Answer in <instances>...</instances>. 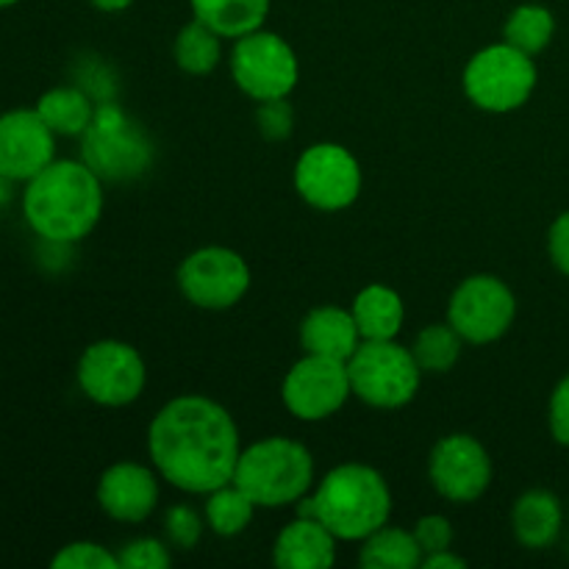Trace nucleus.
<instances>
[{"instance_id": "f03ea898", "label": "nucleus", "mask_w": 569, "mask_h": 569, "mask_svg": "<svg viewBox=\"0 0 569 569\" xmlns=\"http://www.w3.org/2000/svg\"><path fill=\"white\" fill-rule=\"evenodd\" d=\"M22 217L39 239L78 244L103 217V181L81 159H53L22 189Z\"/></svg>"}, {"instance_id": "6e6552de", "label": "nucleus", "mask_w": 569, "mask_h": 569, "mask_svg": "<svg viewBox=\"0 0 569 569\" xmlns=\"http://www.w3.org/2000/svg\"><path fill=\"white\" fill-rule=\"evenodd\" d=\"M231 78L250 100L289 98L300 81V61L292 44L276 31L248 33V37L233 39L231 50Z\"/></svg>"}, {"instance_id": "f8f14e48", "label": "nucleus", "mask_w": 569, "mask_h": 569, "mask_svg": "<svg viewBox=\"0 0 569 569\" xmlns=\"http://www.w3.org/2000/svg\"><path fill=\"white\" fill-rule=\"evenodd\" d=\"M176 281L192 306L206 311H226L242 303L253 278L248 261L237 250L206 244L181 261Z\"/></svg>"}, {"instance_id": "412c9836", "label": "nucleus", "mask_w": 569, "mask_h": 569, "mask_svg": "<svg viewBox=\"0 0 569 569\" xmlns=\"http://www.w3.org/2000/svg\"><path fill=\"white\" fill-rule=\"evenodd\" d=\"M272 0H189L194 20L206 22L222 39H239L264 28Z\"/></svg>"}, {"instance_id": "58836bf2", "label": "nucleus", "mask_w": 569, "mask_h": 569, "mask_svg": "<svg viewBox=\"0 0 569 569\" xmlns=\"http://www.w3.org/2000/svg\"><path fill=\"white\" fill-rule=\"evenodd\" d=\"M20 0H0V9H9V6H17Z\"/></svg>"}, {"instance_id": "7ed1b4c3", "label": "nucleus", "mask_w": 569, "mask_h": 569, "mask_svg": "<svg viewBox=\"0 0 569 569\" xmlns=\"http://www.w3.org/2000/svg\"><path fill=\"white\" fill-rule=\"evenodd\" d=\"M298 515L320 520L339 542H365L392 515V492L376 467L348 461L315 483L298 503Z\"/></svg>"}, {"instance_id": "39448f33", "label": "nucleus", "mask_w": 569, "mask_h": 569, "mask_svg": "<svg viewBox=\"0 0 569 569\" xmlns=\"http://www.w3.org/2000/svg\"><path fill=\"white\" fill-rule=\"evenodd\" d=\"M81 161L103 183H128L153 167L156 144L117 100H106L81 137Z\"/></svg>"}, {"instance_id": "c85d7f7f", "label": "nucleus", "mask_w": 569, "mask_h": 569, "mask_svg": "<svg viewBox=\"0 0 569 569\" xmlns=\"http://www.w3.org/2000/svg\"><path fill=\"white\" fill-rule=\"evenodd\" d=\"M53 569H120V561H117V553H111L106 545L89 542V539H81V542H70L64 548H59V553L50 561Z\"/></svg>"}, {"instance_id": "e433bc0d", "label": "nucleus", "mask_w": 569, "mask_h": 569, "mask_svg": "<svg viewBox=\"0 0 569 569\" xmlns=\"http://www.w3.org/2000/svg\"><path fill=\"white\" fill-rule=\"evenodd\" d=\"M14 183L17 181H11V178H6L3 172H0V214L14 203Z\"/></svg>"}, {"instance_id": "4c0bfd02", "label": "nucleus", "mask_w": 569, "mask_h": 569, "mask_svg": "<svg viewBox=\"0 0 569 569\" xmlns=\"http://www.w3.org/2000/svg\"><path fill=\"white\" fill-rule=\"evenodd\" d=\"M89 3H92L94 9L106 11V14H114V11H126L133 0H89Z\"/></svg>"}, {"instance_id": "393cba45", "label": "nucleus", "mask_w": 569, "mask_h": 569, "mask_svg": "<svg viewBox=\"0 0 569 569\" xmlns=\"http://www.w3.org/2000/svg\"><path fill=\"white\" fill-rule=\"evenodd\" d=\"M256 509H259V506H256L253 500H250L248 495L231 481L226 483V487L206 495V503H203L206 528L222 539L239 537V533L248 531V526L253 522Z\"/></svg>"}, {"instance_id": "6ab92c4d", "label": "nucleus", "mask_w": 569, "mask_h": 569, "mask_svg": "<svg viewBox=\"0 0 569 569\" xmlns=\"http://www.w3.org/2000/svg\"><path fill=\"white\" fill-rule=\"evenodd\" d=\"M565 528V506L548 489H528L511 506V531L528 550H548Z\"/></svg>"}, {"instance_id": "aec40b11", "label": "nucleus", "mask_w": 569, "mask_h": 569, "mask_svg": "<svg viewBox=\"0 0 569 569\" xmlns=\"http://www.w3.org/2000/svg\"><path fill=\"white\" fill-rule=\"evenodd\" d=\"M350 311L361 339H398L406 320L403 298L387 283H367L365 289H359Z\"/></svg>"}, {"instance_id": "ddd939ff", "label": "nucleus", "mask_w": 569, "mask_h": 569, "mask_svg": "<svg viewBox=\"0 0 569 569\" xmlns=\"http://www.w3.org/2000/svg\"><path fill=\"white\" fill-rule=\"evenodd\" d=\"M353 395L348 361L306 353L281 383V400L300 422H322L337 415Z\"/></svg>"}, {"instance_id": "c756f323", "label": "nucleus", "mask_w": 569, "mask_h": 569, "mask_svg": "<svg viewBox=\"0 0 569 569\" xmlns=\"http://www.w3.org/2000/svg\"><path fill=\"white\" fill-rule=\"evenodd\" d=\"M117 561L120 569H167L172 565V548L161 539L139 537L122 545Z\"/></svg>"}, {"instance_id": "9b49d317", "label": "nucleus", "mask_w": 569, "mask_h": 569, "mask_svg": "<svg viewBox=\"0 0 569 569\" xmlns=\"http://www.w3.org/2000/svg\"><path fill=\"white\" fill-rule=\"evenodd\" d=\"M517 298L509 283L489 272L465 278L448 300V322L467 345H492L509 333Z\"/></svg>"}, {"instance_id": "2f4dec72", "label": "nucleus", "mask_w": 569, "mask_h": 569, "mask_svg": "<svg viewBox=\"0 0 569 569\" xmlns=\"http://www.w3.org/2000/svg\"><path fill=\"white\" fill-rule=\"evenodd\" d=\"M94 103H106V100H117V78L111 72V67L106 61H100L98 56H87V59L78 61L76 67V81Z\"/></svg>"}, {"instance_id": "b1692460", "label": "nucleus", "mask_w": 569, "mask_h": 569, "mask_svg": "<svg viewBox=\"0 0 569 569\" xmlns=\"http://www.w3.org/2000/svg\"><path fill=\"white\" fill-rule=\"evenodd\" d=\"M172 56H176V64L187 76H211L222 61V37L217 31H211L206 22L192 17L178 31L176 44H172Z\"/></svg>"}, {"instance_id": "a211bd4d", "label": "nucleus", "mask_w": 569, "mask_h": 569, "mask_svg": "<svg viewBox=\"0 0 569 569\" xmlns=\"http://www.w3.org/2000/svg\"><path fill=\"white\" fill-rule=\"evenodd\" d=\"M365 342L353 311L342 306H317L300 322V348L303 353L328 356V359L348 361L356 348Z\"/></svg>"}, {"instance_id": "c9c22d12", "label": "nucleus", "mask_w": 569, "mask_h": 569, "mask_svg": "<svg viewBox=\"0 0 569 569\" xmlns=\"http://www.w3.org/2000/svg\"><path fill=\"white\" fill-rule=\"evenodd\" d=\"M422 567L426 569H465L467 559L465 556L453 553V548L442 550V553H431L422 559Z\"/></svg>"}, {"instance_id": "7c9ffc66", "label": "nucleus", "mask_w": 569, "mask_h": 569, "mask_svg": "<svg viewBox=\"0 0 569 569\" xmlns=\"http://www.w3.org/2000/svg\"><path fill=\"white\" fill-rule=\"evenodd\" d=\"M256 128L267 142H283L295 131V109L289 98L261 100L256 106Z\"/></svg>"}, {"instance_id": "f257e3e1", "label": "nucleus", "mask_w": 569, "mask_h": 569, "mask_svg": "<svg viewBox=\"0 0 569 569\" xmlns=\"http://www.w3.org/2000/svg\"><path fill=\"white\" fill-rule=\"evenodd\" d=\"M242 439L231 411L206 395H178L148 426V456L161 481L209 495L233 481Z\"/></svg>"}, {"instance_id": "dca6fc26", "label": "nucleus", "mask_w": 569, "mask_h": 569, "mask_svg": "<svg viewBox=\"0 0 569 569\" xmlns=\"http://www.w3.org/2000/svg\"><path fill=\"white\" fill-rule=\"evenodd\" d=\"M159 472L153 465L117 461L106 467L98 481V506L106 517L126 526L144 522L159 506Z\"/></svg>"}, {"instance_id": "bb28decb", "label": "nucleus", "mask_w": 569, "mask_h": 569, "mask_svg": "<svg viewBox=\"0 0 569 569\" xmlns=\"http://www.w3.org/2000/svg\"><path fill=\"white\" fill-rule=\"evenodd\" d=\"M556 33V17L548 6L522 3L509 14L503 26V42L528 56H539Z\"/></svg>"}, {"instance_id": "423d86ee", "label": "nucleus", "mask_w": 569, "mask_h": 569, "mask_svg": "<svg viewBox=\"0 0 569 569\" xmlns=\"http://www.w3.org/2000/svg\"><path fill=\"white\" fill-rule=\"evenodd\" d=\"M353 395L372 409H403L417 398L422 370L411 348L395 339H365L348 359Z\"/></svg>"}, {"instance_id": "72a5a7b5", "label": "nucleus", "mask_w": 569, "mask_h": 569, "mask_svg": "<svg viewBox=\"0 0 569 569\" xmlns=\"http://www.w3.org/2000/svg\"><path fill=\"white\" fill-rule=\"evenodd\" d=\"M548 426L556 442L569 448V372L556 383L553 395H550Z\"/></svg>"}, {"instance_id": "0eeeda50", "label": "nucleus", "mask_w": 569, "mask_h": 569, "mask_svg": "<svg viewBox=\"0 0 569 569\" xmlns=\"http://www.w3.org/2000/svg\"><path fill=\"white\" fill-rule=\"evenodd\" d=\"M539 72L533 56L509 42L487 44L465 67V94L472 106L489 114L522 109L537 89Z\"/></svg>"}, {"instance_id": "473e14b6", "label": "nucleus", "mask_w": 569, "mask_h": 569, "mask_svg": "<svg viewBox=\"0 0 569 569\" xmlns=\"http://www.w3.org/2000/svg\"><path fill=\"white\" fill-rule=\"evenodd\" d=\"M415 539L422 548V559L431 553H442V550L453 548V526L448 517L442 515H426L415 522Z\"/></svg>"}, {"instance_id": "5701e85b", "label": "nucleus", "mask_w": 569, "mask_h": 569, "mask_svg": "<svg viewBox=\"0 0 569 569\" xmlns=\"http://www.w3.org/2000/svg\"><path fill=\"white\" fill-rule=\"evenodd\" d=\"M359 565L365 569H415L422 567V548L415 531L387 522L361 542Z\"/></svg>"}, {"instance_id": "f704fd0d", "label": "nucleus", "mask_w": 569, "mask_h": 569, "mask_svg": "<svg viewBox=\"0 0 569 569\" xmlns=\"http://www.w3.org/2000/svg\"><path fill=\"white\" fill-rule=\"evenodd\" d=\"M548 256L561 276L569 278V209L561 211L548 231Z\"/></svg>"}, {"instance_id": "9d476101", "label": "nucleus", "mask_w": 569, "mask_h": 569, "mask_svg": "<svg viewBox=\"0 0 569 569\" xmlns=\"http://www.w3.org/2000/svg\"><path fill=\"white\" fill-rule=\"evenodd\" d=\"M295 192L317 211H345L359 200L361 164L345 144L317 142L295 161Z\"/></svg>"}, {"instance_id": "4be33fe9", "label": "nucleus", "mask_w": 569, "mask_h": 569, "mask_svg": "<svg viewBox=\"0 0 569 569\" xmlns=\"http://www.w3.org/2000/svg\"><path fill=\"white\" fill-rule=\"evenodd\" d=\"M33 109L56 137H83L98 103L78 83H64V87H53L39 94Z\"/></svg>"}, {"instance_id": "cd10ccee", "label": "nucleus", "mask_w": 569, "mask_h": 569, "mask_svg": "<svg viewBox=\"0 0 569 569\" xmlns=\"http://www.w3.org/2000/svg\"><path fill=\"white\" fill-rule=\"evenodd\" d=\"M206 531V520L198 509L189 503H176L164 511V542L172 550H192L198 548L200 537Z\"/></svg>"}, {"instance_id": "a878e982", "label": "nucleus", "mask_w": 569, "mask_h": 569, "mask_svg": "<svg viewBox=\"0 0 569 569\" xmlns=\"http://www.w3.org/2000/svg\"><path fill=\"white\" fill-rule=\"evenodd\" d=\"M465 339L456 331L450 322H431L422 328L411 342V353H415L417 365H420L422 376H445L453 370L465 350Z\"/></svg>"}, {"instance_id": "2eb2a0df", "label": "nucleus", "mask_w": 569, "mask_h": 569, "mask_svg": "<svg viewBox=\"0 0 569 569\" xmlns=\"http://www.w3.org/2000/svg\"><path fill=\"white\" fill-rule=\"evenodd\" d=\"M56 159V133L37 109L0 114V172L17 183L31 181Z\"/></svg>"}, {"instance_id": "20e7f679", "label": "nucleus", "mask_w": 569, "mask_h": 569, "mask_svg": "<svg viewBox=\"0 0 569 569\" xmlns=\"http://www.w3.org/2000/svg\"><path fill=\"white\" fill-rule=\"evenodd\" d=\"M233 483L259 509L298 506L315 489V456L298 439L267 437L242 448Z\"/></svg>"}, {"instance_id": "1a4fd4ad", "label": "nucleus", "mask_w": 569, "mask_h": 569, "mask_svg": "<svg viewBox=\"0 0 569 569\" xmlns=\"http://www.w3.org/2000/svg\"><path fill=\"white\" fill-rule=\"evenodd\" d=\"M76 378L92 403L103 409H122L142 398L148 367L133 345L122 339H98L78 359Z\"/></svg>"}, {"instance_id": "4468645a", "label": "nucleus", "mask_w": 569, "mask_h": 569, "mask_svg": "<svg viewBox=\"0 0 569 569\" xmlns=\"http://www.w3.org/2000/svg\"><path fill=\"white\" fill-rule=\"evenodd\" d=\"M428 478L433 492L448 503H476L492 487V459L470 433H448L428 456Z\"/></svg>"}, {"instance_id": "f3484780", "label": "nucleus", "mask_w": 569, "mask_h": 569, "mask_svg": "<svg viewBox=\"0 0 569 569\" xmlns=\"http://www.w3.org/2000/svg\"><path fill=\"white\" fill-rule=\"evenodd\" d=\"M337 542L320 520L298 515L278 531L272 561L281 569H326L337 561Z\"/></svg>"}]
</instances>
